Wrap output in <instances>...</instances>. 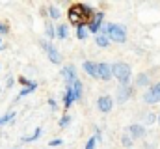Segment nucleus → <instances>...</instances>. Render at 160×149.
<instances>
[{"instance_id":"f257e3e1","label":"nucleus","mask_w":160,"mask_h":149,"mask_svg":"<svg viewBox=\"0 0 160 149\" xmlns=\"http://www.w3.org/2000/svg\"><path fill=\"white\" fill-rule=\"evenodd\" d=\"M101 28H102V36H106L108 39H112V41H116V43H125V39H127L125 26L108 23V24H104V26H101Z\"/></svg>"},{"instance_id":"f03ea898","label":"nucleus","mask_w":160,"mask_h":149,"mask_svg":"<svg viewBox=\"0 0 160 149\" xmlns=\"http://www.w3.org/2000/svg\"><path fill=\"white\" fill-rule=\"evenodd\" d=\"M112 67V76H116L123 86H128V80H130V65L125 64V62H116Z\"/></svg>"},{"instance_id":"7ed1b4c3","label":"nucleus","mask_w":160,"mask_h":149,"mask_svg":"<svg viewBox=\"0 0 160 149\" xmlns=\"http://www.w3.org/2000/svg\"><path fill=\"white\" fill-rule=\"evenodd\" d=\"M143 101L147 103V105H155V103H160V82L158 84H155L145 95H143Z\"/></svg>"},{"instance_id":"20e7f679","label":"nucleus","mask_w":160,"mask_h":149,"mask_svg":"<svg viewBox=\"0 0 160 149\" xmlns=\"http://www.w3.org/2000/svg\"><path fill=\"white\" fill-rule=\"evenodd\" d=\"M43 47H45V50H47V54H48V58H50V62L52 64H62V54L56 50V47L52 45V43H41Z\"/></svg>"},{"instance_id":"39448f33","label":"nucleus","mask_w":160,"mask_h":149,"mask_svg":"<svg viewBox=\"0 0 160 149\" xmlns=\"http://www.w3.org/2000/svg\"><path fill=\"white\" fill-rule=\"evenodd\" d=\"M102 19H104V13H102V11H97L95 17H93L91 23H89L88 30H89L91 34H99V30H101V26H102Z\"/></svg>"},{"instance_id":"423d86ee","label":"nucleus","mask_w":160,"mask_h":149,"mask_svg":"<svg viewBox=\"0 0 160 149\" xmlns=\"http://www.w3.org/2000/svg\"><path fill=\"white\" fill-rule=\"evenodd\" d=\"M62 76L65 78V84L67 86H73V82L77 80V69H75V65H65L63 69H62Z\"/></svg>"},{"instance_id":"0eeeda50","label":"nucleus","mask_w":160,"mask_h":149,"mask_svg":"<svg viewBox=\"0 0 160 149\" xmlns=\"http://www.w3.org/2000/svg\"><path fill=\"white\" fill-rule=\"evenodd\" d=\"M97 78L101 80H110L112 78V67L110 64H97Z\"/></svg>"},{"instance_id":"6e6552de","label":"nucleus","mask_w":160,"mask_h":149,"mask_svg":"<svg viewBox=\"0 0 160 149\" xmlns=\"http://www.w3.org/2000/svg\"><path fill=\"white\" fill-rule=\"evenodd\" d=\"M112 106H114V103H112V99L108 97V95H102V97H99V101H97V108L101 112H110L112 110Z\"/></svg>"},{"instance_id":"1a4fd4ad","label":"nucleus","mask_w":160,"mask_h":149,"mask_svg":"<svg viewBox=\"0 0 160 149\" xmlns=\"http://www.w3.org/2000/svg\"><path fill=\"white\" fill-rule=\"evenodd\" d=\"M82 19H84V15H82V11H80V6L78 8H73L71 11H69V21L71 23H75V24H82Z\"/></svg>"},{"instance_id":"9d476101","label":"nucleus","mask_w":160,"mask_h":149,"mask_svg":"<svg viewBox=\"0 0 160 149\" xmlns=\"http://www.w3.org/2000/svg\"><path fill=\"white\" fill-rule=\"evenodd\" d=\"M128 132H130V138H143L145 129H143L142 125L134 123V125H130V127H128Z\"/></svg>"},{"instance_id":"9b49d317","label":"nucleus","mask_w":160,"mask_h":149,"mask_svg":"<svg viewBox=\"0 0 160 149\" xmlns=\"http://www.w3.org/2000/svg\"><path fill=\"white\" fill-rule=\"evenodd\" d=\"M130 95H132V88L130 86H121L119 91H118V101L119 103H125Z\"/></svg>"},{"instance_id":"f8f14e48","label":"nucleus","mask_w":160,"mask_h":149,"mask_svg":"<svg viewBox=\"0 0 160 149\" xmlns=\"http://www.w3.org/2000/svg\"><path fill=\"white\" fill-rule=\"evenodd\" d=\"M71 91H73V99H75V101H78L80 95H82V82H80L78 78L73 82V86H71Z\"/></svg>"},{"instance_id":"ddd939ff","label":"nucleus","mask_w":160,"mask_h":149,"mask_svg":"<svg viewBox=\"0 0 160 149\" xmlns=\"http://www.w3.org/2000/svg\"><path fill=\"white\" fill-rule=\"evenodd\" d=\"M84 71L89 74V76H95L97 78V64H93V62H84Z\"/></svg>"},{"instance_id":"4468645a","label":"nucleus","mask_w":160,"mask_h":149,"mask_svg":"<svg viewBox=\"0 0 160 149\" xmlns=\"http://www.w3.org/2000/svg\"><path fill=\"white\" fill-rule=\"evenodd\" d=\"M73 91H71V86H65V95H63V105H65V108H69L71 105H73Z\"/></svg>"},{"instance_id":"2eb2a0df","label":"nucleus","mask_w":160,"mask_h":149,"mask_svg":"<svg viewBox=\"0 0 160 149\" xmlns=\"http://www.w3.org/2000/svg\"><path fill=\"white\" fill-rule=\"evenodd\" d=\"M36 90H38V82H32L30 86H26L24 90H21V93H19V99H21V97H26V95H30V93H32V91H36Z\"/></svg>"},{"instance_id":"dca6fc26","label":"nucleus","mask_w":160,"mask_h":149,"mask_svg":"<svg viewBox=\"0 0 160 149\" xmlns=\"http://www.w3.org/2000/svg\"><path fill=\"white\" fill-rule=\"evenodd\" d=\"M95 43H97L99 47H102V49H104V47H108V45H110V39H108L106 36H102V34H97V36H95Z\"/></svg>"},{"instance_id":"f3484780","label":"nucleus","mask_w":160,"mask_h":149,"mask_svg":"<svg viewBox=\"0 0 160 149\" xmlns=\"http://www.w3.org/2000/svg\"><path fill=\"white\" fill-rule=\"evenodd\" d=\"M147 82H149V74L147 73L138 74V78H136V84H138V86H147Z\"/></svg>"},{"instance_id":"a211bd4d","label":"nucleus","mask_w":160,"mask_h":149,"mask_svg":"<svg viewBox=\"0 0 160 149\" xmlns=\"http://www.w3.org/2000/svg\"><path fill=\"white\" fill-rule=\"evenodd\" d=\"M39 136H41V129L38 127V129H36V132H34L32 136H24V138H22V142H34V140H38Z\"/></svg>"},{"instance_id":"6ab92c4d","label":"nucleus","mask_w":160,"mask_h":149,"mask_svg":"<svg viewBox=\"0 0 160 149\" xmlns=\"http://www.w3.org/2000/svg\"><path fill=\"white\" fill-rule=\"evenodd\" d=\"M77 37H78V39H86V37H88V30H86L84 24H80L78 28H77Z\"/></svg>"},{"instance_id":"aec40b11","label":"nucleus","mask_w":160,"mask_h":149,"mask_svg":"<svg viewBox=\"0 0 160 149\" xmlns=\"http://www.w3.org/2000/svg\"><path fill=\"white\" fill-rule=\"evenodd\" d=\"M67 34H69V32H67V28H65V26H58V28H56V36L60 37V39H65Z\"/></svg>"},{"instance_id":"412c9836","label":"nucleus","mask_w":160,"mask_h":149,"mask_svg":"<svg viewBox=\"0 0 160 149\" xmlns=\"http://www.w3.org/2000/svg\"><path fill=\"white\" fill-rule=\"evenodd\" d=\"M15 117V112H9V114H6V116H2L0 117V125H4V123H8V121H11Z\"/></svg>"},{"instance_id":"4be33fe9","label":"nucleus","mask_w":160,"mask_h":149,"mask_svg":"<svg viewBox=\"0 0 160 149\" xmlns=\"http://www.w3.org/2000/svg\"><path fill=\"white\" fill-rule=\"evenodd\" d=\"M48 13H50V17H52V19H60V17H62L60 9H58V8H54V6H52V8L48 9Z\"/></svg>"},{"instance_id":"5701e85b","label":"nucleus","mask_w":160,"mask_h":149,"mask_svg":"<svg viewBox=\"0 0 160 149\" xmlns=\"http://www.w3.org/2000/svg\"><path fill=\"white\" fill-rule=\"evenodd\" d=\"M71 123V116H63L62 119H60V127H67Z\"/></svg>"},{"instance_id":"b1692460","label":"nucleus","mask_w":160,"mask_h":149,"mask_svg":"<svg viewBox=\"0 0 160 149\" xmlns=\"http://www.w3.org/2000/svg\"><path fill=\"white\" fill-rule=\"evenodd\" d=\"M121 142H123V146H125V147H130V146H132V138H130L128 134H125Z\"/></svg>"},{"instance_id":"393cba45","label":"nucleus","mask_w":160,"mask_h":149,"mask_svg":"<svg viewBox=\"0 0 160 149\" xmlns=\"http://www.w3.org/2000/svg\"><path fill=\"white\" fill-rule=\"evenodd\" d=\"M47 36L50 37V39H52V37L56 36V28H54L52 24H48V26H47Z\"/></svg>"},{"instance_id":"a878e982","label":"nucleus","mask_w":160,"mask_h":149,"mask_svg":"<svg viewBox=\"0 0 160 149\" xmlns=\"http://www.w3.org/2000/svg\"><path fill=\"white\" fill-rule=\"evenodd\" d=\"M95 144H97V140L95 138H89L88 144H86V149H95Z\"/></svg>"},{"instance_id":"bb28decb","label":"nucleus","mask_w":160,"mask_h":149,"mask_svg":"<svg viewBox=\"0 0 160 149\" xmlns=\"http://www.w3.org/2000/svg\"><path fill=\"white\" fill-rule=\"evenodd\" d=\"M19 82H21V84H24V86H30V84H32L26 76H19Z\"/></svg>"},{"instance_id":"cd10ccee","label":"nucleus","mask_w":160,"mask_h":149,"mask_svg":"<svg viewBox=\"0 0 160 149\" xmlns=\"http://www.w3.org/2000/svg\"><path fill=\"white\" fill-rule=\"evenodd\" d=\"M155 119H157V116H155V114H147V117H145V121H147V123H155Z\"/></svg>"},{"instance_id":"c85d7f7f","label":"nucleus","mask_w":160,"mask_h":149,"mask_svg":"<svg viewBox=\"0 0 160 149\" xmlns=\"http://www.w3.org/2000/svg\"><path fill=\"white\" fill-rule=\"evenodd\" d=\"M48 106H50V110H56V108H58V106H56V101H54V99H50V101H48Z\"/></svg>"},{"instance_id":"c756f323","label":"nucleus","mask_w":160,"mask_h":149,"mask_svg":"<svg viewBox=\"0 0 160 149\" xmlns=\"http://www.w3.org/2000/svg\"><path fill=\"white\" fill-rule=\"evenodd\" d=\"M54 146H62V140H60V138L52 140V142H50V147H54Z\"/></svg>"},{"instance_id":"7c9ffc66","label":"nucleus","mask_w":160,"mask_h":149,"mask_svg":"<svg viewBox=\"0 0 160 149\" xmlns=\"http://www.w3.org/2000/svg\"><path fill=\"white\" fill-rule=\"evenodd\" d=\"M0 34H8V26L0 23Z\"/></svg>"},{"instance_id":"2f4dec72","label":"nucleus","mask_w":160,"mask_h":149,"mask_svg":"<svg viewBox=\"0 0 160 149\" xmlns=\"http://www.w3.org/2000/svg\"><path fill=\"white\" fill-rule=\"evenodd\" d=\"M2 49H4V45H2V39H0V50H2Z\"/></svg>"},{"instance_id":"473e14b6","label":"nucleus","mask_w":160,"mask_h":149,"mask_svg":"<svg viewBox=\"0 0 160 149\" xmlns=\"http://www.w3.org/2000/svg\"><path fill=\"white\" fill-rule=\"evenodd\" d=\"M158 123H160V116H158Z\"/></svg>"},{"instance_id":"72a5a7b5","label":"nucleus","mask_w":160,"mask_h":149,"mask_svg":"<svg viewBox=\"0 0 160 149\" xmlns=\"http://www.w3.org/2000/svg\"><path fill=\"white\" fill-rule=\"evenodd\" d=\"M17 149H21V147H17Z\"/></svg>"}]
</instances>
